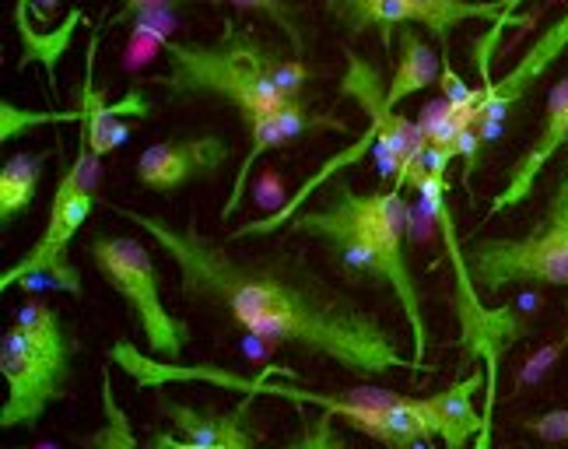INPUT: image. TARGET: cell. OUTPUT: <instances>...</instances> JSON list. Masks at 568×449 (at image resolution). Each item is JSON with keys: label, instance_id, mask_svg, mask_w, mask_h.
<instances>
[{"label": "cell", "instance_id": "obj_1", "mask_svg": "<svg viewBox=\"0 0 568 449\" xmlns=\"http://www.w3.org/2000/svg\"><path fill=\"white\" fill-rule=\"evenodd\" d=\"M116 215L144 228L180 271L183 295L225 309L253 337L313 351L355 376L418 369L400 351V337L383 319L305 264L298 253H235L193 222L176 225L138 207Z\"/></svg>", "mask_w": 568, "mask_h": 449}, {"label": "cell", "instance_id": "obj_2", "mask_svg": "<svg viewBox=\"0 0 568 449\" xmlns=\"http://www.w3.org/2000/svg\"><path fill=\"white\" fill-rule=\"evenodd\" d=\"M165 50L169 71L141 81V89H165L172 99L183 95H217L239 113H271L284 102H295L310 81L302 60H281L253 32H243L235 21H225V35L207 47L172 42L155 32Z\"/></svg>", "mask_w": 568, "mask_h": 449}, {"label": "cell", "instance_id": "obj_3", "mask_svg": "<svg viewBox=\"0 0 568 449\" xmlns=\"http://www.w3.org/2000/svg\"><path fill=\"white\" fill-rule=\"evenodd\" d=\"M74 351L71 334L47 298H29L14 313L11 330L0 337V373L8 379L0 429H36L42 415L63 400Z\"/></svg>", "mask_w": 568, "mask_h": 449}, {"label": "cell", "instance_id": "obj_4", "mask_svg": "<svg viewBox=\"0 0 568 449\" xmlns=\"http://www.w3.org/2000/svg\"><path fill=\"white\" fill-rule=\"evenodd\" d=\"M99 183H102V159L95 155L89 137L78 131V155L68 169H63V176L57 183L47 228H42L36 246L21 256L18 264H11L4 274H0V292L39 288V282H47V288L68 292V295L84 292L81 274L71 264L68 253H71L78 228L99 204Z\"/></svg>", "mask_w": 568, "mask_h": 449}, {"label": "cell", "instance_id": "obj_5", "mask_svg": "<svg viewBox=\"0 0 568 449\" xmlns=\"http://www.w3.org/2000/svg\"><path fill=\"white\" fill-rule=\"evenodd\" d=\"M477 292L495 295L513 285L568 288V165L548 197L540 222L519 239H477L464 249Z\"/></svg>", "mask_w": 568, "mask_h": 449}, {"label": "cell", "instance_id": "obj_6", "mask_svg": "<svg viewBox=\"0 0 568 449\" xmlns=\"http://www.w3.org/2000/svg\"><path fill=\"white\" fill-rule=\"evenodd\" d=\"M334 190L341 201L352 211L355 225L362 228L368 249L376 256V271L379 282L393 288L397 303L407 316L410 327V345H414V366L418 373L425 369V355H428V324L422 313V288L414 282L410 271V256H407V201L404 190H373V194H355L352 183L337 180Z\"/></svg>", "mask_w": 568, "mask_h": 449}, {"label": "cell", "instance_id": "obj_7", "mask_svg": "<svg viewBox=\"0 0 568 449\" xmlns=\"http://www.w3.org/2000/svg\"><path fill=\"white\" fill-rule=\"evenodd\" d=\"M89 256L95 271L113 285V292L130 306V313L138 316L148 351L165 361L183 358L190 345V327H186V319L169 313V306L162 303L159 267H155V256L148 253V246L130 239V235L99 232L89 243Z\"/></svg>", "mask_w": 568, "mask_h": 449}, {"label": "cell", "instance_id": "obj_8", "mask_svg": "<svg viewBox=\"0 0 568 449\" xmlns=\"http://www.w3.org/2000/svg\"><path fill=\"white\" fill-rule=\"evenodd\" d=\"M565 50H568V8L561 11V18H555L551 25L534 39V47L523 53V60L509 74H501L498 81H488L485 89H470V95L464 102H446L449 123L464 134L470 152L480 141L498 131L501 120H506L516 105L530 95L534 84L555 68V60Z\"/></svg>", "mask_w": 568, "mask_h": 449}, {"label": "cell", "instance_id": "obj_9", "mask_svg": "<svg viewBox=\"0 0 568 449\" xmlns=\"http://www.w3.org/2000/svg\"><path fill=\"white\" fill-rule=\"evenodd\" d=\"M341 95H352L368 113V131L376 134V155L383 176H393V190H404L428 155L422 126L393 110L383 92L379 71L355 50H347V74L341 81Z\"/></svg>", "mask_w": 568, "mask_h": 449}, {"label": "cell", "instance_id": "obj_10", "mask_svg": "<svg viewBox=\"0 0 568 449\" xmlns=\"http://www.w3.org/2000/svg\"><path fill=\"white\" fill-rule=\"evenodd\" d=\"M561 147H568V74L551 84L548 105H544L540 131H537V137H534V144L527 147V152L513 162L506 186H501L498 194L491 197V204H488V218L501 215V211L519 207L523 201H530L540 173L551 165V159L561 152Z\"/></svg>", "mask_w": 568, "mask_h": 449}, {"label": "cell", "instance_id": "obj_11", "mask_svg": "<svg viewBox=\"0 0 568 449\" xmlns=\"http://www.w3.org/2000/svg\"><path fill=\"white\" fill-rule=\"evenodd\" d=\"M229 141L217 134L172 137L162 144H151L138 159V183L144 190H155V194H172L183 183L222 169L229 162Z\"/></svg>", "mask_w": 568, "mask_h": 449}, {"label": "cell", "instance_id": "obj_12", "mask_svg": "<svg viewBox=\"0 0 568 449\" xmlns=\"http://www.w3.org/2000/svg\"><path fill=\"white\" fill-rule=\"evenodd\" d=\"M162 411L169 415L176 436H151L144 446L148 449H264L256 446L250 425H246V404L235 408L232 415H214V411H193L180 408V404L162 400Z\"/></svg>", "mask_w": 568, "mask_h": 449}, {"label": "cell", "instance_id": "obj_13", "mask_svg": "<svg viewBox=\"0 0 568 449\" xmlns=\"http://www.w3.org/2000/svg\"><path fill=\"white\" fill-rule=\"evenodd\" d=\"M480 387H488L485 373H470L467 379L453 382L449 390L418 400L428 418V429L435 432V439H443V449H467L470 439L485 436V415H477Z\"/></svg>", "mask_w": 568, "mask_h": 449}, {"label": "cell", "instance_id": "obj_14", "mask_svg": "<svg viewBox=\"0 0 568 449\" xmlns=\"http://www.w3.org/2000/svg\"><path fill=\"white\" fill-rule=\"evenodd\" d=\"M443 63L435 57V50L428 47V42L422 39V32H410L404 29L400 32V57H397V71H393V81L386 89V99L389 105L397 110V105L410 95H418L425 89H432L435 81H439L443 74Z\"/></svg>", "mask_w": 568, "mask_h": 449}, {"label": "cell", "instance_id": "obj_15", "mask_svg": "<svg viewBox=\"0 0 568 449\" xmlns=\"http://www.w3.org/2000/svg\"><path fill=\"white\" fill-rule=\"evenodd\" d=\"M42 159L39 152H18L0 169V225H11L32 207L39 183H42Z\"/></svg>", "mask_w": 568, "mask_h": 449}, {"label": "cell", "instance_id": "obj_16", "mask_svg": "<svg viewBox=\"0 0 568 449\" xmlns=\"http://www.w3.org/2000/svg\"><path fill=\"white\" fill-rule=\"evenodd\" d=\"M281 110H271V113H246V131H250V155L243 159V165H239V173H235V183H232V194H229V204L222 207V222H229L239 204H243V186L253 173V165L260 162V155H267L274 152V147H284L288 144V137H284L281 131Z\"/></svg>", "mask_w": 568, "mask_h": 449}, {"label": "cell", "instance_id": "obj_17", "mask_svg": "<svg viewBox=\"0 0 568 449\" xmlns=\"http://www.w3.org/2000/svg\"><path fill=\"white\" fill-rule=\"evenodd\" d=\"M78 442L84 449H138L134 425H130V415L120 408L109 373H102V425L92 436H81Z\"/></svg>", "mask_w": 568, "mask_h": 449}, {"label": "cell", "instance_id": "obj_18", "mask_svg": "<svg viewBox=\"0 0 568 449\" xmlns=\"http://www.w3.org/2000/svg\"><path fill=\"white\" fill-rule=\"evenodd\" d=\"M0 113H4V141H11L14 134H26L29 126H39V123H78L81 120V110L74 105L71 113H21V110H14L11 102H4L0 105Z\"/></svg>", "mask_w": 568, "mask_h": 449}, {"label": "cell", "instance_id": "obj_19", "mask_svg": "<svg viewBox=\"0 0 568 449\" xmlns=\"http://www.w3.org/2000/svg\"><path fill=\"white\" fill-rule=\"evenodd\" d=\"M288 449H347V442L334 429V415L323 411L310 429H305V436L298 442H292Z\"/></svg>", "mask_w": 568, "mask_h": 449}, {"label": "cell", "instance_id": "obj_20", "mask_svg": "<svg viewBox=\"0 0 568 449\" xmlns=\"http://www.w3.org/2000/svg\"><path fill=\"white\" fill-rule=\"evenodd\" d=\"M232 4H235V8H243V11H256V14L271 18L281 32H288V39L295 42V47H302V32H298V25L292 21L288 8H284L281 0H232Z\"/></svg>", "mask_w": 568, "mask_h": 449}, {"label": "cell", "instance_id": "obj_21", "mask_svg": "<svg viewBox=\"0 0 568 449\" xmlns=\"http://www.w3.org/2000/svg\"><path fill=\"white\" fill-rule=\"evenodd\" d=\"M523 429L537 439H544V442H568V408L534 415V418L523 421Z\"/></svg>", "mask_w": 568, "mask_h": 449}, {"label": "cell", "instance_id": "obj_22", "mask_svg": "<svg viewBox=\"0 0 568 449\" xmlns=\"http://www.w3.org/2000/svg\"><path fill=\"white\" fill-rule=\"evenodd\" d=\"M183 4L186 0H123V11L113 21L120 25V21H130V18H159V14L183 8Z\"/></svg>", "mask_w": 568, "mask_h": 449}, {"label": "cell", "instance_id": "obj_23", "mask_svg": "<svg viewBox=\"0 0 568 449\" xmlns=\"http://www.w3.org/2000/svg\"><path fill=\"white\" fill-rule=\"evenodd\" d=\"M14 21H18V32H21V29H29V0H18Z\"/></svg>", "mask_w": 568, "mask_h": 449}, {"label": "cell", "instance_id": "obj_24", "mask_svg": "<svg viewBox=\"0 0 568 449\" xmlns=\"http://www.w3.org/2000/svg\"><path fill=\"white\" fill-rule=\"evenodd\" d=\"M26 449H60L57 442H36V446H26Z\"/></svg>", "mask_w": 568, "mask_h": 449}, {"label": "cell", "instance_id": "obj_25", "mask_svg": "<svg viewBox=\"0 0 568 449\" xmlns=\"http://www.w3.org/2000/svg\"><path fill=\"white\" fill-rule=\"evenodd\" d=\"M565 309H568V303H565Z\"/></svg>", "mask_w": 568, "mask_h": 449}]
</instances>
